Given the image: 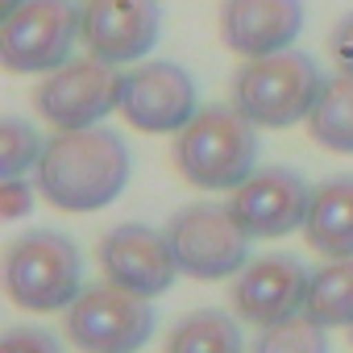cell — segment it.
<instances>
[{
    "instance_id": "2",
    "label": "cell",
    "mask_w": 353,
    "mask_h": 353,
    "mask_svg": "<svg viewBox=\"0 0 353 353\" xmlns=\"http://www.w3.org/2000/svg\"><path fill=\"white\" fill-rule=\"evenodd\" d=\"M170 158L196 192H237L258 170V125L233 104H208L174 133Z\"/></svg>"
},
{
    "instance_id": "5",
    "label": "cell",
    "mask_w": 353,
    "mask_h": 353,
    "mask_svg": "<svg viewBox=\"0 0 353 353\" xmlns=\"http://www.w3.org/2000/svg\"><path fill=\"white\" fill-rule=\"evenodd\" d=\"M75 0H26L0 17V67L13 75H50L75 59L79 46Z\"/></svg>"
},
{
    "instance_id": "14",
    "label": "cell",
    "mask_w": 353,
    "mask_h": 353,
    "mask_svg": "<svg viewBox=\"0 0 353 353\" xmlns=\"http://www.w3.org/2000/svg\"><path fill=\"white\" fill-rule=\"evenodd\" d=\"M303 21V0H221V42L241 59L291 50Z\"/></svg>"
},
{
    "instance_id": "11",
    "label": "cell",
    "mask_w": 353,
    "mask_h": 353,
    "mask_svg": "<svg viewBox=\"0 0 353 353\" xmlns=\"http://www.w3.org/2000/svg\"><path fill=\"white\" fill-rule=\"evenodd\" d=\"M307 204H312V188L295 166H258L229 196L237 225L262 241L299 233L307 221Z\"/></svg>"
},
{
    "instance_id": "1",
    "label": "cell",
    "mask_w": 353,
    "mask_h": 353,
    "mask_svg": "<svg viewBox=\"0 0 353 353\" xmlns=\"http://www.w3.org/2000/svg\"><path fill=\"white\" fill-rule=\"evenodd\" d=\"M133 174V154L117 129H67L46 141V154L34 170V183L46 204L59 212H100L125 196Z\"/></svg>"
},
{
    "instance_id": "24",
    "label": "cell",
    "mask_w": 353,
    "mask_h": 353,
    "mask_svg": "<svg viewBox=\"0 0 353 353\" xmlns=\"http://www.w3.org/2000/svg\"><path fill=\"white\" fill-rule=\"evenodd\" d=\"M17 5H26V0H0V17H5V13H13Z\"/></svg>"
},
{
    "instance_id": "16",
    "label": "cell",
    "mask_w": 353,
    "mask_h": 353,
    "mask_svg": "<svg viewBox=\"0 0 353 353\" xmlns=\"http://www.w3.org/2000/svg\"><path fill=\"white\" fill-rule=\"evenodd\" d=\"M162 353H245V336L237 316L221 307H200V312H188L183 320H174Z\"/></svg>"
},
{
    "instance_id": "7",
    "label": "cell",
    "mask_w": 353,
    "mask_h": 353,
    "mask_svg": "<svg viewBox=\"0 0 353 353\" xmlns=\"http://www.w3.org/2000/svg\"><path fill=\"white\" fill-rule=\"evenodd\" d=\"M154 303L145 295L121 291L112 283H96L79 291L67 307V341L79 353H137L154 336Z\"/></svg>"
},
{
    "instance_id": "20",
    "label": "cell",
    "mask_w": 353,
    "mask_h": 353,
    "mask_svg": "<svg viewBox=\"0 0 353 353\" xmlns=\"http://www.w3.org/2000/svg\"><path fill=\"white\" fill-rule=\"evenodd\" d=\"M250 353H328V328H320L312 316H291L270 328H258V341Z\"/></svg>"
},
{
    "instance_id": "6",
    "label": "cell",
    "mask_w": 353,
    "mask_h": 353,
    "mask_svg": "<svg viewBox=\"0 0 353 353\" xmlns=\"http://www.w3.org/2000/svg\"><path fill=\"white\" fill-rule=\"evenodd\" d=\"M162 233L170 241L174 262H179V274L196 283L237 279L250 262V233L237 225L229 204H192L174 212Z\"/></svg>"
},
{
    "instance_id": "12",
    "label": "cell",
    "mask_w": 353,
    "mask_h": 353,
    "mask_svg": "<svg viewBox=\"0 0 353 353\" xmlns=\"http://www.w3.org/2000/svg\"><path fill=\"white\" fill-rule=\"evenodd\" d=\"M96 262L104 270V283L133 291V295H166L170 283L179 279V262L170 254L166 233L150 229V225H117L100 237L96 245Z\"/></svg>"
},
{
    "instance_id": "8",
    "label": "cell",
    "mask_w": 353,
    "mask_h": 353,
    "mask_svg": "<svg viewBox=\"0 0 353 353\" xmlns=\"http://www.w3.org/2000/svg\"><path fill=\"white\" fill-rule=\"evenodd\" d=\"M121 83L125 75L100 59H71L67 67L50 71L38 92H34V108L38 117L67 133V129H92L104 125L108 112H121Z\"/></svg>"
},
{
    "instance_id": "13",
    "label": "cell",
    "mask_w": 353,
    "mask_h": 353,
    "mask_svg": "<svg viewBox=\"0 0 353 353\" xmlns=\"http://www.w3.org/2000/svg\"><path fill=\"white\" fill-rule=\"evenodd\" d=\"M307 287H312V274L295 254L250 258L245 270L233 279V316L254 328H270L303 312Z\"/></svg>"
},
{
    "instance_id": "4",
    "label": "cell",
    "mask_w": 353,
    "mask_h": 353,
    "mask_svg": "<svg viewBox=\"0 0 353 353\" xmlns=\"http://www.w3.org/2000/svg\"><path fill=\"white\" fill-rule=\"evenodd\" d=\"M79 250L59 229H26L5 250V291L17 307L34 316L67 312L79 299Z\"/></svg>"
},
{
    "instance_id": "9",
    "label": "cell",
    "mask_w": 353,
    "mask_h": 353,
    "mask_svg": "<svg viewBox=\"0 0 353 353\" xmlns=\"http://www.w3.org/2000/svg\"><path fill=\"white\" fill-rule=\"evenodd\" d=\"M200 112L196 79L183 63L150 59L125 71L121 83V117L137 133H179Z\"/></svg>"
},
{
    "instance_id": "22",
    "label": "cell",
    "mask_w": 353,
    "mask_h": 353,
    "mask_svg": "<svg viewBox=\"0 0 353 353\" xmlns=\"http://www.w3.org/2000/svg\"><path fill=\"white\" fill-rule=\"evenodd\" d=\"M38 196L42 192L30 179H0V221H26Z\"/></svg>"
},
{
    "instance_id": "19",
    "label": "cell",
    "mask_w": 353,
    "mask_h": 353,
    "mask_svg": "<svg viewBox=\"0 0 353 353\" xmlns=\"http://www.w3.org/2000/svg\"><path fill=\"white\" fill-rule=\"evenodd\" d=\"M42 154H46V141L30 121L21 117L0 121V179H26L30 170H38Z\"/></svg>"
},
{
    "instance_id": "18",
    "label": "cell",
    "mask_w": 353,
    "mask_h": 353,
    "mask_svg": "<svg viewBox=\"0 0 353 353\" xmlns=\"http://www.w3.org/2000/svg\"><path fill=\"white\" fill-rule=\"evenodd\" d=\"M307 133L316 145L332 154H353V75L324 79L316 108L307 117Z\"/></svg>"
},
{
    "instance_id": "25",
    "label": "cell",
    "mask_w": 353,
    "mask_h": 353,
    "mask_svg": "<svg viewBox=\"0 0 353 353\" xmlns=\"http://www.w3.org/2000/svg\"><path fill=\"white\" fill-rule=\"evenodd\" d=\"M349 341H353V328H349Z\"/></svg>"
},
{
    "instance_id": "15",
    "label": "cell",
    "mask_w": 353,
    "mask_h": 353,
    "mask_svg": "<svg viewBox=\"0 0 353 353\" xmlns=\"http://www.w3.org/2000/svg\"><path fill=\"white\" fill-rule=\"evenodd\" d=\"M303 241L324 262L353 258V174H332V179L312 188Z\"/></svg>"
},
{
    "instance_id": "21",
    "label": "cell",
    "mask_w": 353,
    "mask_h": 353,
    "mask_svg": "<svg viewBox=\"0 0 353 353\" xmlns=\"http://www.w3.org/2000/svg\"><path fill=\"white\" fill-rule=\"evenodd\" d=\"M0 353H63V341L38 324H13L0 336Z\"/></svg>"
},
{
    "instance_id": "23",
    "label": "cell",
    "mask_w": 353,
    "mask_h": 353,
    "mask_svg": "<svg viewBox=\"0 0 353 353\" xmlns=\"http://www.w3.org/2000/svg\"><path fill=\"white\" fill-rule=\"evenodd\" d=\"M328 59L336 67V75H353V13L336 21V30L328 34Z\"/></svg>"
},
{
    "instance_id": "17",
    "label": "cell",
    "mask_w": 353,
    "mask_h": 353,
    "mask_svg": "<svg viewBox=\"0 0 353 353\" xmlns=\"http://www.w3.org/2000/svg\"><path fill=\"white\" fill-rule=\"evenodd\" d=\"M303 316H312L320 328H353V258H328L320 270H312Z\"/></svg>"
},
{
    "instance_id": "10",
    "label": "cell",
    "mask_w": 353,
    "mask_h": 353,
    "mask_svg": "<svg viewBox=\"0 0 353 353\" xmlns=\"http://www.w3.org/2000/svg\"><path fill=\"white\" fill-rule=\"evenodd\" d=\"M162 34L158 0H79L83 50L108 67L141 63Z\"/></svg>"
},
{
    "instance_id": "3",
    "label": "cell",
    "mask_w": 353,
    "mask_h": 353,
    "mask_svg": "<svg viewBox=\"0 0 353 353\" xmlns=\"http://www.w3.org/2000/svg\"><path fill=\"white\" fill-rule=\"evenodd\" d=\"M324 75L303 50L245 59L229 83V104L258 129H291L312 117Z\"/></svg>"
}]
</instances>
